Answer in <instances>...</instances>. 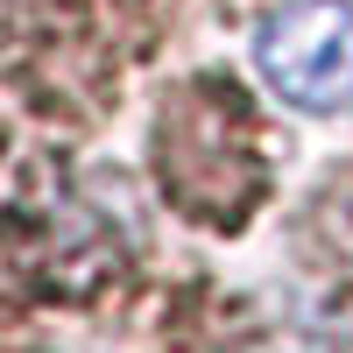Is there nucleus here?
I'll use <instances>...</instances> for the list:
<instances>
[{
  "label": "nucleus",
  "instance_id": "f257e3e1",
  "mask_svg": "<svg viewBox=\"0 0 353 353\" xmlns=\"http://www.w3.org/2000/svg\"><path fill=\"white\" fill-rule=\"evenodd\" d=\"M254 64L269 92L304 113L353 106V0H290L261 21Z\"/></svg>",
  "mask_w": 353,
  "mask_h": 353
}]
</instances>
